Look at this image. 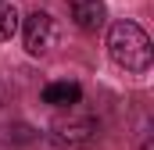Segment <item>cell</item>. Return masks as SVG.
<instances>
[{"label":"cell","mask_w":154,"mask_h":150,"mask_svg":"<svg viewBox=\"0 0 154 150\" xmlns=\"http://www.w3.org/2000/svg\"><path fill=\"white\" fill-rule=\"evenodd\" d=\"M108 54L118 68L140 75L151 68L154 50H151V36L136 25V22H115L111 32H108Z\"/></svg>","instance_id":"obj_1"},{"label":"cell","mask_w":154,"mask_h":150,"mask_svg":"<svg viewBox=\"0 0 154 150\" xmlns=\"http://www.w3.org/2000/svg\"><path fill=\"white\" fill-rule=\"evenodd\" d=\"M50 140L65 150H86L97 143V118L90 114H68L50 125Z\"/></svg>","instance_id":"obj_2"},{"label":"cell","mask_w":154,"mask_h":150,"mask_svg":"<svg viewBox=\"0 0 154 150\" xmlns=\"http://www.w3.org/2000/svg\"><path fill=\"white\" fill-rule=\"evenodd\" d=\"M18 25H22V43H25V50H29L32 57L50 54V46L57 43V25H54V18H50L47 11L25 14V22H18Z\"/></svg>","instance_id":"obj_3"},{"label":"cell","mask_w":154,"mask_h":150,"mask_svg":"<svg viewBox=\"0 0 154 150\" xmlns=\"http://www.w3.org/2000/svg\"><path fill=\"white\" fill-rule=\"evenodd\" d=\"M68 11L82 32H97L104 25V0H68Z\"/></svg>","instance_id":"obj_4"},{"label":"cell","mask_w":154,"mask_h":150,"mask_svg":"<svg viewBox=\"0 0 154 150\" xmlns=\"http://www.w3.org/2000/svg\"><path fill=\"white\" fill-rule=\"evenodd\" d=\"M79 100H82L79 82H50L43 89V104H50V107H75Z\"/></svg>","instance_id":"obj_5"},{"label":"cell","mask_w":154,"mask_h":150,"mask_svg":"<svg viewBox=\"0 0 154 150\" xmlns=\"http://www.w3.org/2000/svg\"><path fill=\"white\" fill-rule=\"evenodd\" d=\"M14 32H18V11L14 4H0V43H7Z\"/></svg>","instance_id":"obj_6"},{"label":"cell","mask_w":154,"mask_h":150,"mask_svg":"<svg viewBox=\"0 0 154 150\" xmlns=\"http://www.w3.org/2000/svg\"><path fill=\"white\" fill-rule=\"evenodd\" d=\"M0 4H4V0H0Z\"/></svg>","instance_id":"obj_7"}]
</instances>
